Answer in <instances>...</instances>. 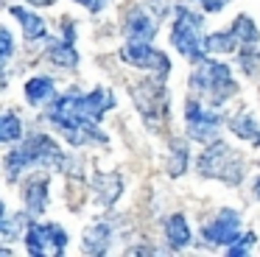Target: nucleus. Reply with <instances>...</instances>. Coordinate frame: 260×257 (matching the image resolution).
<instances>
[{"instance_id": "26", "label": "nucleus", "mask_w": 260, "mask_h": 257, "mask_svg": "<svg viewBox=\"0 0 260 257\" xmlns=\"http://www.w3.org/2000/svg\"><path fill=\"white\" fill-rule=\"evenodd\" d=\"M199 3H202L207 11H213V14H215V11H221L226 3H230V0H199Z\"/></svg>"}, {"instance_id": "16", "label": "nucleus", "mask_w": 260, "mask_h": 257, "mask_svg": "<svg viewBox=\"0 0 260 257\" xmlns=\"http://www.w3.org/2000/svg\"><path fill=\"white\" fill-rule=\"evenodd\" d=\"M92 187H95V193H98V199H101V204L112 207L115 199L120 196V190H123V184H120V176H118V173H112V176H95Z\"/></svg>"}, {"instance_id": "20", "label": "nucleus", "mask_w": 260, "mask_h": 257, "mask_svg": "<svg viewBox=\"0 0 260 257\" xmlns=\"http://www.w3.org/2000/svg\"><path fill=\"white\" fill-rule=\"evenodd\" d=\"M48 59L59 67H76L79 65V53L73 48V39H68V42H53V48L48 50Z\"/></svg>"}, {"instance_id": "14", "label": "nucleus", "mask_w": 260, "mask_h": 257, "mask_svg": "<svg viewBox=\"0 0 260 257\" xmlns=\"http://www.w3.org/2000/svg\"><path fill=\"white\" fill-rule=\"evenodd\" d=\"M12 17H17L20 20V28H23V34H25V39H40V37H45V20L42 17H37V14H31L28 9H23V6H12Z\"/></svg>"}, {"instance_id": "5", "label": "nucleus", "mask_w": 260, "mask_h": 257, "mask_svg": "<svg viewBox=\"0 0 260 257\" xmlns=\"http://www.w3.org/2000/svg\"><path fill=\"white\" fill-rule=\"evenodd\" d=\"M171 42L185 59L202 61L207 45L202 42V17L193 14L190 9H176V22L171 31Z\"/></svg>"}, {"instance_id": "28", "label": "nucleus", "mask_w": 260, "mask_h": 257, "mask_svg": "<svg viewBox=\"0 0 260 257\" xmlns=\"http://www.w3.org/2000/svg\"><path fill=\"white\" fill-rule=\"evenodd\" d=\"M76 3H84V6H90V3H92V0H76Z\"/></svg>"}, {"instance_id": "15", "label": "nucleus", "mask_w": 260, "mask_h": 257, "mask_svg": "<svg viewBox=\"0 0 260 257\" xmlns=\"http://www.w3.org/2000/svg\"><path fill=\"white\" fill-rule=\"evenodd\" d=\"M109 238H112V227L109 223H95L84 232V249L87 254H104L109 246Z\"/></svg>"}, {"instance_id": "3", "label": "nucleus", "mask_w": 260, "mask_h": 257, "mask_svg": "<svg viewBox=\"0 0 260 257\" xmlns=\"http://www.w3.org/2000/svg\"><path fill=\"white\" fill-rule=\"evenodd\" d=\"M190 87L207 101L210 106H221L238 92V84L232 78V70L224 61H207L202 59L196 73L190 76Z\"/></svg>"}, {"instance_id": "17", "label": "nucleus", "mask_w": 260, "mask_h": 257, "mask_svg": "<svg viewBox=\"0 0 260 257\" xmlns=\"http://www.w3.org/2000/svg\"><path fill=\"white\" fill-rule=\"evenodd\" d=\"M25 98H28V104H34V106L51 101L53 98V81H51V78H45V76L31 78V81L25 84Z\"/></svg>"}, {"instance_id": "1", "label": "nucleus", "mask_w": 260, "mask_h": 257, "mask_svg": "<svg viewBox=\"0 0 260 257\" xmlns=\"http://www.w3.org/2000/svg\"><path fill=\"white\" fill-rule=\"evenodd\" d=\"M115 106V95L107 89H92L90 95L68 92L56 98L48 109V120L64 132L73 145L98 143L107 145V134L98 128V120Z\"/></svg>"}, {"instance_id": "4", "label": "nucleus", "mask_w": 260, "mask_h": 257, "mask_svg": "<svg viewBox=\"0 0 260 257\" xmlns=\"http://www.w3.org/2000/svg\"><path fill=\"white\" fill-rule=\"evenodd\" d=\"M199 173L207 179H218L226 184H241L243 179V156L232 151L226 143L215 140L202 156H199Z\"/></svg>"}, {"instance_id": "6", "label": "nucleus", "mask_w": 260, "mask_h": 257, "mask_svg": "<svg viewBox=\"0 0 260 257\" xmlns=\"http://www.w3.org/2000/svg\"><path fill=\"white\" fill-rule=\"evenodd\" d=\"M132 98H135L137 109H140L143 120L148 126H159L168 112V95H165V87H162V78L159 81H143L132 89Z\"/></svg>"}, {"instance_id": "12", "label": "nucleus", "mask_w": 260, "mask_h": 257, "mask_svg": "<svg viewBox=\"0 0 260 257\" xmlns=\"http://www.w3.org/2000/svg\"><path fill=\"white\" fill-rule=\"evenodd\" d=\"M226 126H230V132L238 134L241 140H249L252 145H260V126L252 117V112H246V109L235 112V115L226 120Z\"/></svg>"}, {"instance_id": "2", "label": "nucleus", "mask_w": 260, "mask_h": 257, "mask_svg": "<svg viewBox=\"0 0 260 257\" xmlns=\"http://www.w3.org/2000/svg\"><path fill=\"white\" fill-rule=\"evenodd\" d=\"M31 165L59 168V171H64V168H68V162H64L62 148H59L51 137H45V134H34V137H28L23 145H20V148H14L12 154L6 156L9 182H17L20 171H25V168H31Z\"/></svg>"}, {"instance_id": "13", "label": "nucleus", "mask_w": 260, "mask_h": 257, "mask_svg": "<svg viewBox=\"0 0 260 257\" xmlns=\"http://www.w3.org/2000/svg\"><path fill=\"white\" fill-rule=\"evenodd\" d=\"M126 34L129 39H143V42H151L157 37V22L146 14V11H135L132 20L126 22Z\"/></svg>"}, {"instance_id": "19", "label": "nucleus", "mask_w": 260, "mask_h": 257, "mask_svg": "<svg viewBox=\"0 0 260 257\" xmlns=\"http://www.w3.org/2000/svg\"><path fill=\"white\" fill-rule=\"evenodd\" d=\"M204 45H207L210 53H230V50H235L238 45H241V39H238V34L230 28V31L210 34V37L204 39Z\"/></svg>"}, {"instance_id": "23", "label": "nucleus", "mask_w": 260, "mask_h": 257, "mask_svg": "<svg viewBox=\"0 0 260 257\" xmlns=\"http://www.w3.org/2000/svg\"><path fill=\"white\" fill-rule=\"evenodd\" d=\"M171 176H179V173H185V168H187V148H185V143H171Z\"/></svg>"}, {"instance_id": "11", "label": "nucleus", "mask_w": 260, "mask_h": 257, "mask_svg": "<svg viewBox=\"0 0 260 257\" xmlns=\"http://www.w3.org/2000/svg\"><path fill=\"white\" fill-rule=\"evenodd\" d=\"M25 207H28L31 215H40L48 207V176H31L25 182Z\"/></svg>"}, {"instance_id": "25", "label": "nucleus", "mask_w": 260, "mask_h": 257, "mask_svg": "<svg viewBox=\"0 0 260 257\" xmlns=\"http://www.w3.org/2000/svg\"><path fill=\"white\" fill-rule=\"evenodd\" d=\"M12 50H14V45H12V34H9V31H3V65L9 61Z\"/></svg>"}, {"instance_id": "9", "label": "nucleus", "mask_w": 260, "mask_h": 257, "mask_svg": "<svg viewBox=\"0 0 260 257\" xmlns=\"http://www.w3.org/2000/svg\"><path fill=\"white\" fill-rule=\"evenodd\" d=\"M238 229H241V215L235 210H221L207 227L202 229V238L213 246H226L238 238Z\"/></svg>"}, {"instance_id": "24", "label": "nucleus", "mask_w": 260, "mask_h": 257, "mask_svg": "<svg viewBox=\"0 0 260 257\" xmlns=\"http://www.w3.org/2000/svg\"><path fill=\"white\" fill-rule=\"evenodd\" d=\"M252 243H254V235L249 232V235H243V238H238V243L232 246L226 254L230 257H243V254H249V249H252Z\"/></svg>"}, {"instance_id": "7", "label": "nucleus", "mask_w": 260, "mask_h": 257, "mask_svg": "<svg viewBox=\"0 0 260 257\" xmlns=\"http://www.w3.org/2000/svg\"><path fill=\"white\" fill-rule=\"evenodd\" d=\"M25 246L28 254L42 257V254H64L68 249V232L59 223H31L28 235H25Z\"/></svg>"}, {"instance_id": "10", "label": "nucleus", "mask_w": 260, "mask_h": 257, "mask_svg": "<svg viewBox=\"0 0 260 257\" xmlns=\"http://www.w3.org/2000/svg\"><path fill=\"white\" fill-rule=\"evenodd\" d=\"M185 120H187V134L193 140H215L221 126V117L213 115V112L202 109L196 101H187L185 106Z\"/></svg>"}, {"instance_id": "22", "label": "nucleus", "mask_w": 260, "mask_h": 257, "mask_svg": "<svg viewBox=\"0 0 260 257\" xmlns=\"http://www.w3.org/2000/svg\"><path fill=\"white\" fill-rule=\"evenodd\" d=\"M20 137H23V123H20V117L14 112H6L3 120H0V140L3 143H14Z\"/></svg>"}, {"instance_id": "27", "label": "nucleus", "mask_w": 260, "mask_h": 257, "mask_svg": "<svg viewBox=\"0 0 260 257\" xmlns=\"http://www.w3.org/2000/svg\"><path fill=\"white\" fill-rule=\"evenodd\" d=\"M31 3H37V6H48V3H53V0H31Z\"/></svg>"}, {"instance_id": "21", "label": "nucleus", "mask_w": 260, "mask_h": 257, "mask_svg": "<svg viewBox=\"0 0 260 257\" xmlns=\"http://www.w3.org/2000/svg\"><path fill=\"white\" fill-rule=\"evenodd\" d=\"M232 31L238 34V39H241L243 48H254V45H257V39H260L254 20H252V17H246V14H241L235 22H232Z\"/></svg>"}, {"instance_id": "29", "label": "nucleus", "mask_w": 260, "mask_h": 257, "mask_svg": "<svg viewBox=\"0 0 260 257\" xmlns=\"http://www.w3.org/2000/svg\"><path fill=\"white\" fill-rule=\"evenodd\" d=\"M254 190H257V199H260V179H257V187H254Z\"/></svg>"}, {"instance_id": "18", "label": "nucleus", "mask_w": 260, "mask_h": 257, "mask_svg": "<svg viewBox=\"0 0 260 257\" xmlns=\"http://www.w3.org/2000/svg\"><path fill=\"white\" fill-rule=\"evenodd\" d=\"M165 235H168L171 249H182V246H187V240H190V229H187L185 215H171L168 223H165Z\"/></svg>"}, {"instance_id": "8", "label": "nucleus", "mask_w": 260, "mask_h": 257, "mask_svg": "<svg viewBox=\"0 0 260 257\" xmlns=\"http://www.w3.org/2000/svg\"><path fill=\"white\" fill-rule=\"evenodd\" d=\"M120 56H123V61H129L132 67L151 70V73H157L159 78H165V76H168V70H171L168 56L159 53V50H154L151 45L143 42V39H129V45H123Z\"/></svg>"}]
</instances>
